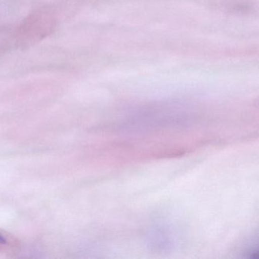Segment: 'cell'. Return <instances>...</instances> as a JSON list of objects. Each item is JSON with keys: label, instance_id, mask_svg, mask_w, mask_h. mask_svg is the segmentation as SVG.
Wrapping results in <instances>:
<instances>
[{"label": "cell", "instance_id": "cell-1", "mask_svg": "<svg viewBox=\"0 0 259 259\" xmlns=\"http://www.w3.org/2000/svg\"><path fill=\"white\" fill-rule=\"evenodd\" d=\"M22 242L10 232L0 228V253L13 255L22 250Z\"/></svg>", "mask_w": 259, "mask_h": 259}]
</instances>
